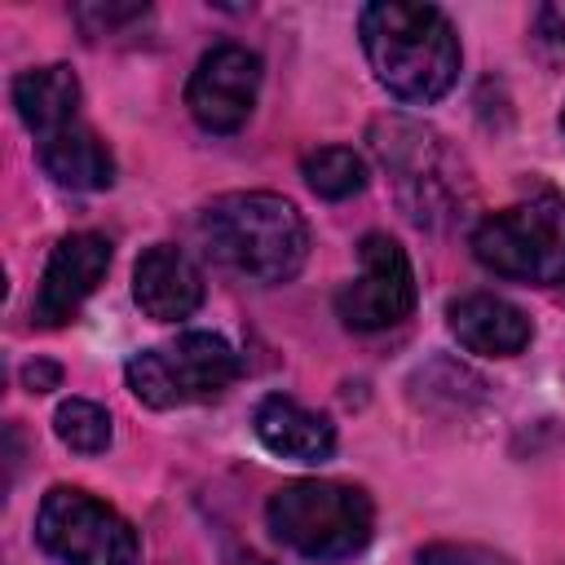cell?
Wrapping results in <instances>:
<instances>
[{"instance_id":"obj_1","label":"cell","mask_w":565,"mask_h":565,"mask_svg":"<svg viewBox=\"0 0 565 565\" xmlns=\"http://www.w3.org/2000/svg\"><path fill=\"white\" fill-rule=\"evenodd\" d=\"M362 53L397 102L433 106L459 79V35L437 4L375 0L358 18Z\"/></svg>"},{"instance_id":"obj_2","label":"cell","mask_w":565,"mask_h":565,"mask_svg":"<svg viewBox=\"0 0 565 565\" xmlns=\"http://www.w3.org/2000/svg\"><path fill=\"white\" fill-rule=\"evenodd\" d=\"M199 238L225 269L252 282H287L309 256V225L282 194L238 190L221 194L199 216Z\"/></svg>"},{"instance_id":"obj_3","label":"cell","mask_w":565,"mask_h":565,"mask_svg":"<svg viewBox=\"0 0 565 565\" xmlns=\"http://www.w3.org/2000/svg\"><path fill=\"white\" fill-rule=\"evenodd\" d=\"M269 534L305 561H349L371 543L375 508L362 486L344 481H287L265 503Z\"/></svg>"},{"instance_id":"obj_4","label":"cell","mask_w":565,"mask_h":565,"mask_svg":"<svg viewBox=\"0 0 565 565\" xmlns=\"http://www.w3.org/2000/svg\"><path fill=\"white\" fill-rule=\"evenodd\" d=\"M472 256L481 269L512 282H565V199L539 194L530 203L490 212L472 230Z\"/></svg>"},{"instance_id":"obj_5","label":"cell","mask_w":565,"mask_h":565,"mask_svg":"<svg viewBox=\"0 0 565 565\" xmlns=\"http://www.w3.org/2000/svg\"><path fill=\"white\" fill-rule=\"evenodd\" d=\"M238 371H243L238 353L212 331H185L172 344L132 353L124 366L132 397L154 411L212 402L238 380Z\"/></svg>"},{"instance_id":"obj_6","label":"cell","mask_w":565,"mask_h":565,"mask_svg":"<svg viewBox=\"0 0 565 565\" xmlns=\"http://www.w3.org/2000/svg\"><path fill=\"white\" fill-rule=\"evenodd\" d=\"M35 539L62 565H137V530L79 486H53L40 499Z\"/></svg>"},{"instance_id":"obj_7","label":"cell","mask_w":565,"mask_h":565,"mask_svg":"<svg viewBox=\"0 0 565 565\" xmlns=\"http://www.w3.org/2000/svg\"><path fill=\"white\" fill-rule=\"evenodd\" d=\"M358 278L335 291V313L349 331H384L415 309V269L397 238L366 234L358 247Z\"/></svg>"},{"instance_id":"obj_8","label":"cell","mask_w":565,"mask_h":565,"mask_svg":"<svg viewBox=\"0 0 565 565\" xmlns=\"http://www.w3.org/2000/svg\"><path fill=\"white\" fill-rule=\"evenodd\" d=\"M260 93V57L243 44H216L199 57L185 84V106L207 132H238Z\"/></svg>"},{"instance_id":"obj_9","label":"cell","mask_w":565,"mask_h":565,"mask_svg":"<svg viewBox=\"0 0 565 565\" xmlns=\"http://www.w3.org/2000/svg\"><path fill=\"white\" fill-rule=\"evenodd\" d=\"M110 269V238L106 234H93V230H79V234H66L57 238V247L49 252V265H44V278L35 287V305H31V318L40 327H62L79 313V305L97 291V282L106 278Z\"/></svg>"},{"instance_id":"obj_10","label":"cell","mask_w":565,"mask_h":565,"mask_svg":"<svg viewBox=\"0 0 565 565\" xmlns=\"http://www.w3.org/2000/svg\"><path fill=\"white\" fill-rule=\"evenodd\" d=\"M132 300L154 322H181L203 305V274L181 247L154 243L132 265Z\"/></svg>"},{"instance_id":"obj_11","label":"cell","mask_w":565,"mask_h":565,"mask_svg":"<svg viewBox=\"0 0 565 565\" xmlns=\"http://www.w3.org/2000/svg\"><path fill=\"white\" fill-rule=\"evenodd\" d=\"M446 327L468 353H481V358H512L534 340L525 309L494 291H468L450 300Z\"/></svg>"},{"instance_id":"obj_12","label":"cell","mask_w":565,"mask_h":565,"mask_svg":"<svg viewBox=\"0 0 565 565\" xmlns=\"http://www.w3.org/2000/svg\"><path fill=\"white\" fill-rule=\"evenodd\" d=\"M252 428L265 450H274L278 459H291V463H327L335 455L331 419L300 406L296 397H282V393H269L256 402Z\"/></svg>"},{"instance_id":"obj_13","label":"cell","mask_w":565,"mask_h":565,"mask_svg":"<svg viewBox=\"0 0 565 565\" xmlns=\"http://www.w3.org/2000/svg\"><path fill=\"white\" fill-rule=\"evenodd\" d=\"M40 168L66 190H110L115 185V154L88 124H66L35 141Z\"/></svg>"},{"instance_id":"obj_14","label":"cell","mask_w":565,"mask_h":565,"mask_svg":"<svg viewBox=\"0 0 565 565\" xmlns=\"http://www.w3.org/2000/svg\"><path fill=\"white\" fill-rule=\"evenodd\" d=\"M13 106H18V119L40 141V137H49V132H57V128L79 119V79L62 62L22 71L13 79Z\"/></svg>"},{"instance_id":"obj_15","label":"cell","mask_w":565,"mask_h":565,"mask_svg":"<svg viewBox=\"0 0 565 565\" xmlns=\"http://www.w3.org/2000/svg\"><path fill=\"white\" fill-rule=\"evenodd\" d=\"M300 177H305V185H309L318 199L340 203V199L362 194V185H366V163H362V154L349 150V146H322V150H309V154H305Z\"/></svg>"},{"instance_id":"obj_16","label":"cell","mask_w":565,"mask_h":565,"mask_svg":"<svg viewBox=\"0 0 565 565\" xmlns=\"http://www.w3.org/2000/svg\"><path fill=\"white\" fill-rule=\"evenodd\" d=\"M53 433L66 450L75 455H102L110 446V415L106 406L88 402V397H66L57 411H53Z\"/></svg>"},{"instance_id":"obj_17","label":"cell","mask_w":565,"mask_h":565,"mask_svg":"<svg viewBox=\"0 0 565 565\" xmlns=\"http://www.w3.org/2000/svg\"><path fill=\"white\" fill-rule=\"evenodd\" d=\"M419 565H512V561L503 552L477 547V543H433L419 552Z\"/></svg>"},{"instance_id":"obj_18","label":"cell","mask_w":565,"mask_h":565,"mask_svg":"<svg viewBox=\"0 0 565 565\" xmlns=\"http://www.w3.org/2000/svg\"><path fill=\"white\" fill-rule=\"evenodd\" d=\"M75 18L84 22V31H88V35H106V31L124 26V22L146 18V4H79V9H75Z\"/></svg>"},{"instance_id":"obj_19","label":"cell","mask_w":565,"mask_h":565,"mask_svg":"<svg viewBox=\"0 0 565 565\" xmlns=\"http://www.w3.org/2000/svg\"><path fill=\"white\" fill-rule=\"evenodd\" d=\"M57 366L53 362H31L26 371H22V384L31 388V393H44V388H57Z\"/></svg>"},{"instance_id":"obj_20","label":"cell","mask_w":565,"mask_h":565,"mask_svg":"<svg viewBox=\"0 0 565 565\" xmlns=\"http://www.w3.org/2000/svg\"><path fill=\"white\" fill-rule=\"evenodd\" d=\"M225 565H278V561H269V556H260V552H252V547H234V552L225 556Z\"/></svg>"},{"instance_id":"obj_21","label":"cell","mask_w":565,"mask_h":565,"mask_svg":"<svg viewBox=\"0 0 565 565\" xmlns=\"http://www.w3.org/2000/svg\"><path fill=\"white\" fill-rule=\"evenodd\" d=\"M561 132H565V110H561Z\"/></svg>"}]
</instances>
